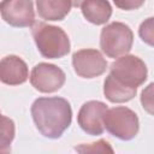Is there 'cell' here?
I'll return each mask as SVG.
<instances>
[{"mask_svg":"<svg viewBox=\"0 0 154 154\" xmlns=\"http://www.w3.org/2000/svg\"><path fill=\"white\" fill-rule=\"evenodd\" d=\"M83 1H84V0H70L71 6H73V7H78V6H81Z\"/></svg>","mask_w":154,"mask_h":154,"instance_id":"cell-19","label":"cell"},{"mask_svg":"<svg viewBox=\"0 0 154 154\" xmlns=\"http://www.w3.org/2000/svg\"><path fill=\"white\" fill-rule=\"evenodd\" d=\"M72 65L75 72L83 78H94L107 69V61L96 49H81L73 53Z\"/></svg>","mask_w":154,"mask_h":154,"instance_id":"cell-8","label":"cell"},{"mask_svg":"<svg viewBox=\"0 0 154 154\" xmlns=\"http://www.w3.org/2000/svg\"><path fill=\"white\" fill-rule=\"evenodd\" d=\"M32 36L38 52L45 58L58 59L70 52L69 36L61 28L46 23H35Z\"/></svg>","mask_w":154,"mask_h":154,"instance_id":"cell-2","label":"cell"},{"mask_svg":"<svg viewBox=\"0 0 154 154\" xmlns=\"http://www.w3.org/2000/svg\"><path fill=\"white\" fill-rule=\"evenodd\" d=\"M65 78V73L60 67L53 64L41 63L32 69L30 83L41 93H53L64 85Z\"/></svg>","mask_w":154,"mask_h":154,"instance_id":"cell-7","label":"cell"},{"mask_svg":"<svg viewBox=\"0 0 154 154\" xmlns=\"http://www.w3.org/2000/svg\"><path fill=\"white\" fill-rule=\"evenodd\" d=\"M153 84L150 83L143 91H142V96H141V102H142V106L143 108L149 113L152 114L153 113Z\"/></svg>","mask_w":154,"mask_h":154,"instance_id":"cell-17","label":"cell"},{"mask_svg":"<svg viewBox=\"0 0 154 154\" xmlns=\"http://www.w3.org/2000/svg\"><path fill=\"white\" fill-rule=\"evenodd\" d=\"M31 116L37 130L48 138H58L70 126L71 106L63 97H40L31 106Z\"/></svg>","mask_w":154,"mask_h":154,"instance_id":"cell-1","label":"cell"},{"mask_svg":"<svg viewBox=\"0 0 154 154\" xmlns=\"http://www.w3.org/2000/svg\"><path fill=\"white\" fill-rule=\"evenodd\" d=\"M134 35L131 29L120 22H113L106 25L100 36V47L109 58L125 55L132 47Z\"/></svg>","mask_w":154,"mask_h":154,"instance_id":"cell-3","label":"cell"},{"mask_svg":"<svg viewBox=\"0 0 154 154\" xmlns=\"http://www.w3.org/2000/svg\"><path fill=\"white\" fill-rule=\"evenodd\" d=\"M14 137V123L12 119L0 114V154L11 150V143Z\"/></svg>","mask_w":154,"mask_h":154,"instance_id":"cell-14","label":"cell"},{"mask_svg":"<svg viewBox=\"0 0 154 154\" xmlns=\"http://www.w3.org/2000/svg\"><path fill=\"white\" fill-rule=\"evenodd\" d=\"M146 0H113L116 6L120 10L125 11H131V10H137L140 8Z\"/></svg>","mask_w":154,"mask_h":154,"instance_id":"cell-18","label":"cell"},{"mask_svg":"<svg viewBox=\"0 0 154 154\" xmlns=\"http://www.w3.org/2000/svg\"><path fill=\"white\" fill-rule=\"evenodd\" d=\"M120 83L136 88L147 79L146 64L135 55H122L111 65V73Z\"/></svg>","mask_w":154,"mask_h":154,"instance_id":"cell-5","label":"cell"},{"mask_svg":"<svg viewBox=\"0 0 154 154\" xmlns=\"http://www.w3.org/2000/svg\"><path fill=\"white\" fill-rule=\"evenodd\" d=\"M29 77L26 64L17 55H7L0 60V81L8 85L24 83Z\"/></svg>","mask_w":154,"mask_h":154,"instance_id":"cell-10","label":"cell"},{"mask_svg":"<svg viewBox=\"0 0 154 154\" xmlns=\"http://www.w3.org/2000/svg\"><path fill=\"white\" fill-rule=\"evenodd\" d=\"M107 111V106L100 101L85 102L77 116L78 125L83 131L89 135H101L103 128V116Z\"/></svg>","mask_w":154,"mask_h":154,"instance_id":"cell-9","label":"cell"},{"mask_svg":"<svg viewBox=\"0 0 154 154\" xmlns=\"http://www.w3.org/2000/svg\"><path fill=\"white\" fill-rule=\"evenodd\" d=\"M81 8L84 18L96 25L105 24L112 14V7L107 0H84Z\"/></svg>","mask_w":154,"mask_h":154,"instance_id":"cell-11","label":"cell"},{"mask_svg":"<svg viewBox=\"0 0 154 154\" xmlns=\"http://www.w3.org/2000/svg\"><path fill=\"white\" fill-rule=\"evenodd\" d=\"M76 150L77 152H81V153H85V152H90V153H105V152H109L112 153L113 149L109 147V144L103 141V140H100L99 142L96 143H91V144H83L81 147H76Z\"/></svg>","mask_w":154,"mask_h":154,"instance_id":"cell-15","label":"cell"},{"mask_svg":"<svg viewBox=\"0 0 154 154\" xmlns=\"http://www.w3.org/2000/svg\"><path fill=\"white\" fill-rule=\"evenodd\" d=\"M138 118L128 107L107 108L103 116V128L119 140H131L138 132Z\"/></svg>","mask_w":154,"mask_h":154,"instance_id":"cell-4","label":"cell"},{"mask_svg":"<svg viewBox=\"0 0 154 154\" xmlns=\"http://www.w3.org/2000/svg\"><path fill=\"white\" fill-rule=\"evenodd\" d=\"M140 36L141 38L148 43L149 46H153V40H154V31H153V18H148L146 22H143L140 26Z\"/></svg>","mask_w":154,"mask_h":154,"instance_id":"cell-16","label":"cell"},{"mask_svg":"<svg viewBox=\"0 0 154 154\" xmlns=\"http://www.w3.org/2000/svg\"><path fill=\"white\" fill-rule=\"evenodd\" d=\"M38 16L46 20H61L71 8L70 0H36Z\"/></svg>","mask_w":154,"mask_h":154,"instance_id":"cell-12","label":"cell"},{"mask_svg":"<svg viewBox=\"0 0 154 154\" xmlns=\"http://www.w3.org/2000/svg\"><path fill=\"white\" fill-rule=\"evenodd\" d=\"M0 13L2 19L12 26L25 28L35 23L32 0H2Z\"/></svg>","mask_w":154,"mask_h":154,"instance_id":"cell-6","label":"cell"},{"mask_svg":"<svg viewBox=\"0 0 154 154\" xmlns=\"http://www.w3.org/2000/svg\"><path fill=\"white\" fill-rule=\"evenodd\" d=\"M136 88L120 83L112 75H108L103 83V94L111 102H126L136 95Z\"/></svg>","mask_w":154,"mask_h":154,"instance_id":"cell-13","label":"cell"}]
</instances>
